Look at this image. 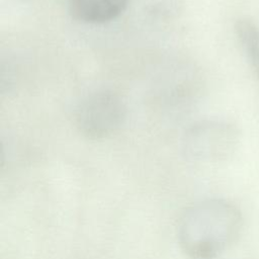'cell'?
I'll return each instance as SVG.
<instances>
[{
	"mask_svg": "<svg viewBox=\"0 0 259 259\" xmlns=\"http://www.w3.org/2000/svg\"><path fill=\"white\" fill-rule=\"evenodd\" d=\"M238 217L226 203L210 202L193 208L182 224L181 244L193 258L210 259L232 240Z\"/></svg>",
	"mask_w": 259,
	"mask_h": 259,
	"instance_id": "1",
	"label": "cell"
},
{
	"mask_svg": "<svg viewBox=\"0 0 259 259\" xmlns=\"http://www.w3.org/2000/svg\"><path fill=\"white\" fill-rule=\"evenodd\" d=\"M125 117L126 105L122 97L115 91L104 89L82 99L75 111V124L83 136L98 140L116 132Z\"/></svg>",
	"mask_w": 259,
	"mask_h": 259,
	"instance_id": "2",
	"label": "cell"
},
{
	"mask_svg": "<svg viewBox=\"0 0 259 259\" xmlns=\"http://www.w3.org/2000/svg\"><path fill=\"white\" fill-rule=\"evenodd\" d=\"M67 3L73 18L98 24L118 17L127 7L128 0H67Z\"/></svg>",
	"mask_w": 259,
	"mask_h": 259,
	"instance_id": "3",
	"label": "cell"
},
{
	"mask_svg": "<svg viewBox=\"0 0 259 259\" xmlns=\"http://www.w3.org/2000/svg\"><path fill=\"white\" fill-rule=\"evenodd\" d=\"M235 30L256 74L259 76V29L249 20H239Z\"/></svg>",
	"mask_w": 259,
	"mask_h": 259,
	"instance_id": "4",
	"label": "cell"
},
{
	"mask_svg": "<svg viewBox=\"0 0 259 259\" xmlns=\"http://www.w3.org/2000/svg\"><path fill=\"white\" fill-rule=\"evenodd\" d=\"M21 1H24V0H21Z\"/></svg>",
	"mask_w": 259,
	"mask_h": 259,
	"instance_id": "5",
	"label": "cell"
}]
</instances>
